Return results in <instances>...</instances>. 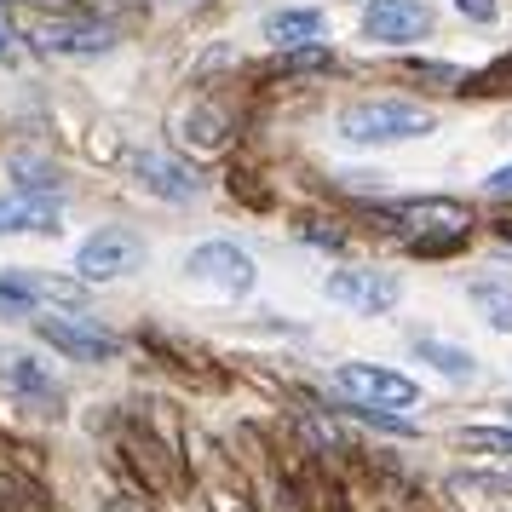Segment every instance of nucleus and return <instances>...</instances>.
<instances>
[{
  "label": "nucleus",
  "instance_id": "obj_1",
  "mask_svg": "<svg viewBox=\"0 0 512 512\" xmlns=\"http://www.w3.org/2000/svg\"><path fill=\"white\" fill-rule=\"evenodd\" d=\"M432 127H438L432 110L392 104V98H369V104H346L340 110V139L351 144H403V139H426Z\"/></svg>",
  "mask_w": 512,
  "mask_h": 512
},
{
  "label": "nucleus",
  "instance_id": "obj_2",
  "mask_svg": "<svg viewBox=\"0 0 512 512\" xmlns=\"http://www.w3.org/2000/svg\"><path fill=\"white\" fill-rule=\"evenodd\" d=\"M144 259H150V242H144L133 225H98V231L75 248V277L81 282H116V277L144 271Z\"/></svg>",
  "mask_w": 512,
  "mask_h": 512
},
{
  "label": "nucleus",
  "instance_id": "obj_3",
  "mask_svg": "<svg viewBox=\"0 0 512 512\" xmlns=\"http://www.w3.org/2000/svg\"><path fill=\"white\" fill-rule=\"evenodd\" d=\"M81 300H87L81 277H52V271H29V265L0 271V317H29L41 305H81Z\"/></svg>",
  "mask_w": 512,
  "mask_h": 512
},
{
  "label": "nucleus",
  "instance_id": "obj_4",
  "mask_svg": "<svg viewBox=\"0 0 512 512\" xmlns=\"http://www.w3.org/2000/svg\"><path fill=\"white\" fill-rule=\"evenodd\" d=\"M0 386H6V397H12L18 409H29V415H41V420L64 415V386L52 380V369L41 357H29V351H18V346H0Z\"/></svg>",
  "mask_w": 512,
  "mask_h": 512
},
{
  "label": "nucleus",
  "instance_id": "obj_5",
  "mask_svg": "<svg viewBox=\"0 0 512 512\" xmlns=\"http://www.w3.org/2000/svg\"><path fill=\"white\" fill-rule=\"evenodd\" d=\"M35 340H47L58 357H70V363H116L121 357V340L110 328H98L93 317H35Z\"/></svg>",
  "mask_w": 512,
  "mask_h": 512
},
{
  "label": "nucleus",
  "instance_id": "obj_6",
  "mask_svg": "<svg viewBox=\"0 0 512 512\" xmlns=\"http://www.w3.org/2000/svg\"><path fill=\"white\" fill-rule=\"evenodd\" d=\"M185 277L213 288V294H248L259 271H254V254L236 248V242H196L185 254Z\"/></svg>",
  "mask_w": 512,
  "mask_h": 512
},
{
  "label": "nucleus",
  "instance_id": "obj_7",
  "mask_svg": "<svg viewBox=\"0 0 512 512\" xmlns=\"http://www.w3.org/2000/svg\"><path fill=\"white\" fill-rule=\"evenodd\" d=\"M397 219H403V225H420V236H415L420 254H449V248H461V242H466V208H461V202H449V196L403 202Z\"/></svg>",
  "mask_w": 512,
  "mask_h": 512
},
{
  "label": "nucleus",
  "instance_id": "obj_8",
  "mask_svg": "<svg viewBox=\"0 0 512 512\" xmlns=\"http://www.w3.org/2000/svg\"><path fill=\"white\" fill-rule=\"evenodd\" d=\"M334 386L346 397H357V403H380V409H409L420 397V386L409 374L380 369V363H340L334 369Z\"/></svg>",
  "mask_w": 512,
  "mask_h": 512
},
{
  "label": "nucleus",
  "instance_id": "obj_9",
  "mask_svg": "<svg viewBox=\"0 0 512 512\" xmlns=\"http://www.w3.org/2000/svg\"><path fill=\"white\" fill-rule=\"evenodd\" d=\"M323 288H328L334 305H351V311H363V317L392 311V305L403 300V282H397L392 271H369V265H346V271H334Z\"/></svg>",
  "mask_w": 512,
  "mask_h": 512
},
{
  "label": "nucleus",
  "instance_id": "obj_10",
  "mask_svg": "<svg viewBox=\"0 0 512 512\" xmlns=\"http://www.w3.org/2000/svg\"><path fill=\"white\" fill-rule=\"evenodd\" d=\"M64 202L47 190H6L0 196V236H58Z\"/></svg>",
  "mask_w": 512,
  "mask_h": 512
},
{
  "label": "nucleus",
  "instance_id": "obj_11",
  "mask_svg": "<svg viewBox=\"0 0 512 512\" xmlns=\"http://www.w3.org/2000/svg\"><path fill=\"white\" fill-rule=\"evenodd\" d=\"M133 179L156 202H196L202 196V173L185 162H173V156H162V150H139L133 156Z\"/></svg>",
  "mask_w": 512,
  "mask_h": 512
},
{
  "label": "nucleus",
  "instance_id": "obj_12",
  "mask_svg": "<svg viewBox=\"0 0 512 512\" xmlns=\"http://www.w3.org/2000/svg\"><path fill=\"white\" fill-rule=\"evenodd\" d=\"M432 29V6L426 0H374L363 12V35L369 41H386V47H403V41H420Z\"/></svg>",
  "mask_w": 512,
  "mask_h": 512
},
{
  "label": "nucleus",
  "instance_id": "obj_13",
  "mask_svg": "<svg viewBox=\"0 0 512 512\" xmlns=\"http://www.w3.org/2000/svg\"><path fill=\"white\" fill-rule=\"evenodd\" d=\"M35 41H41L47 52H58V58H104V52L116 47V29L58 18V24H41V29H35Z\"/></svg>",
  "mask_w": 512,
  "mask_h": 512
},
{
  "label": "nucleus",
  "instance_id": "obj_14",
  "mask_svg": "<svg viewBox=\"0 0 512 512\" xmlns=\"http://www.w3.org/2000/svg\"><path fill=\"white\" fill-rule=\"evenodd\" d=\"M265 35H271L277 47H305V41H317V35H323V12H311V6L271 12V18H265Z\"/></svg>",
  "mask_w": 512,
  "mask_h": 512
},
{
  "label": "nucleus",
  "instance_id": "obj_15",
  "mask_svg": "<svg viewBox=\"0 0 512 512\" xmlns=\"http://www.w3.org/2000/svg\"><path fill=\"white\" fill-rule=\"evenodd\" d=\"M415 351H420V357H426V363H432L438 374H449V380H472V374H478V357H472L466 346H449V340H432V334H420Z\"/></svg>",
  "mask_w": 512,
  "mask_h": 512
},
{
  "label": "nucleus",
  "instance_id": "obj_16",
  "mask_svg": "<svg viewBox=\"0 0 512 512\" xmlns=\"http://www.w3.org/2000/svg\"><path fill=\"white\" fill-rule=\"evenodd\" d=\"M472 305L484 311V323L495 334H512V288L507 282H472Z\"/></svg>",
  "mask_w": 512,
  "mask_h": 512
},
{
  "label": "nucleus",
  "instance_id": "obj_17",
  "mask_svg": "<svg viewBox=\"0 0 512 512\" xmlns=\"http://www.w3.org/2000/svg\"><path fill=\"white\" fill-rule=\"evenodd\" d=\"M328 64H334V52H328L323 41H305V47H288V52H282L277 70H282V75H317V70H328Z\"/></svg>",
  "mask_w": 512,
  "mask_h": 512
},
{
  "label": "nucleus",
  "instance_id": "obj_18",
  "mask_svg": "<svg viewBox=\"0 0 512 512\" xmlns=\"http://www.w3.org/2000/svg\"><path fill=\"white\" fill-rule=\"evenodd\" d=\"M461 443L466 449H484V455H512V426H466Z\"/></svg>",
  "mask_w": 512,
  "mask_h": 512
},
{
  "label": "nucleus",
  "instance_id": "obj_19",
  "mask_svg": "<svg viewBox=\"0 0 512 512\" xmlns=\"http://www.w3.org/2000/svg\"><path fill=\"white\" fill-rule=\"evenodd\" d=\"M12 173H24V190H47L58 196V173L47 162H29V156H12Z\"/></svg>",
  "mask_w": 512,
  "mask_h": 512
},
{
  "label": "nucleus",
  "instance_id": "obj_20",
  "mask_svg": "<svg viewBox=\"0 0 512 512\" xmlns=\"http://www.w3.org/2000/svg\"><path fill=\"white\" fill-rule=\"evenodd\" d=\"M403 70H409V75H420V81H438V87H449V93L461 87V70H455V64H432V58H409Z\"/></svg>",
  "mask_w": 512,
  "mask_h": 512
},
{
  "label": "nucleus",
  "instance_id": "obj_21",
  "mask_svg": "<svg viewBox=\"0 0 512 512\" xmlns=\"http://www.w3.org/2000/svg\"><path fill=\"white\" fill-rule=\"evenodd\" d=\"M18 58H24V47H18V29H12V24H6V18H0V64L12 70Z\"/></svg>",
  "mask_w": 512,
  "mask_h": 512
},
{
  "label": "nucleus",
  "instance_id": "obj_22",
  "mask_svg": "<svg viewBox=\"0 0 512 512\" xmlns=\"http://www.w3.org/2000/svg\"><path fill=\"white\" fill-rule=\"evenodd\" d=\"M455 12L472 24H495V0H455Z\"/></svg>",
  "mask_w": 512,
  "mask_h": 512
},
{
  "label": "nucleus",
  "instance_id": "obj_23",
  "mask_svg": "<svg viewBox=\"0 0 512 512\" xmlns=\"http://www.w3.org/2000/svg\"><path fill=\"white\" fill-rule=\"evenodd\" d=\"M484 190H489V196H512V162H507V167H495Z\"/></svg>",
  "mask_w": 512,
  "mask_h": 512
},
{
  "label": "nucleus",
  "instance_id": "obj_24",
  "mask_svg": "<svg viewBox=\"0 0 512 512\" xmlns=\"http://www.w3.org/2000/svg\"><path fill=\"white\" fill-rule=\"evenodd\" d=\"M507 415H512V409H507Z\"/></svg>",
  "mask_w": 512,
  "mask_h": 512
}]
</instances>
